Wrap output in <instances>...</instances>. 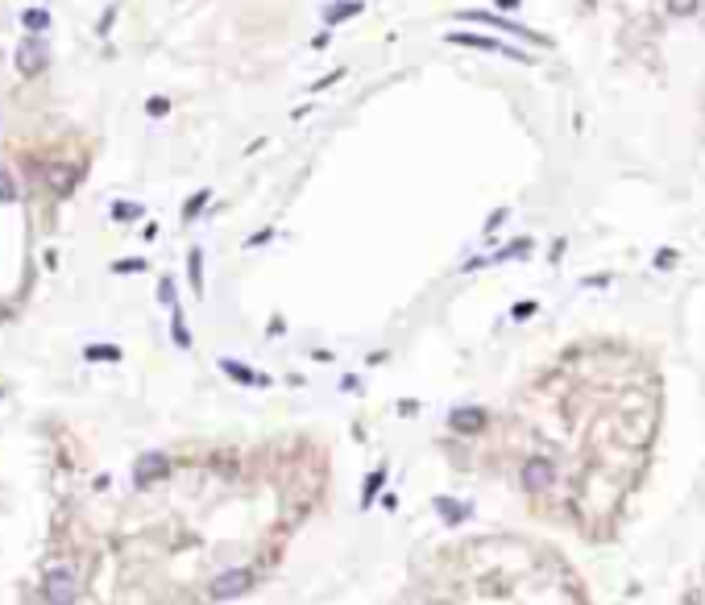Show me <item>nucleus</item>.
<instances>
[{"instance_id":"obj_15","label":"nucleus","mask_w":705,"mask_h":605,"mask_svg":"<svg viewBox=\"0 0 705 605\" xmlns=\"http://www.w3.org/2000/svg\"><path fill=\"white\" fill-rule=\"evenodd\" d=\"M117 357H121V348H108V344L88 348V361H117Z\"/></svg>"},{"instance_id":"obj_20","label":"nucleus","mask_w":705,"mask_h":605,"mask_svg":"<svg viewBox=\"0 0 705 605\" xmlns=\"http://www.w3.org/2000/svg\"><path fill=\"white\" fill-rule=\"evenodd\" d=\"M203 203H208V191H199V195H195L191 203L183 208V216H187V220H191V216H199V208H203Z\"/></svg>"},{"instance_id":"obj_14","label":"nucleus","mask_w":705,"mask_h":605,"mask_svg":"<svg viewBox=\"0 0 705 605\" xmlns=\"http://www.w3.org/2000/svg\"><path fill=\"white\" fill-rule=\"evenodd\" d=\"M174 344H179V348H187V344H191V332H187V323H183L179 307H174Z\"/></svg>"},{"instance_id":"obj_9","label":"nucleus","mask_w":705,"mask_h":605,"mask_svg":"<svg viewBox=\"0 0 705 605\" xmlns=\"http://www.w3.org/2000/svg\"><path fill=\"white\" fill-rule=\"evenodd\" d=\"M361 9H365L361 0H336V4H328V9H324V21H328V25H341V21H349V17H357Z\"/></svg>"},{"instance_id":"obj_11","label":"nucleus","mask_w":705,"mask_h":605,"mask_svg":"<svg viewBox=\"0 0 705 605\" xmlns=\"http://www.w3.org/2000/svg\"><path fill=\"white\" fill-rule=\"evenodd\" d=\"M50 187H54L58 195H67V191L75 187V170H71V166H58V170H50Z\"/></svg>"},{"instance_id":"obj_18","label":"nucleus","mask_w":705,"mask_h":605,"mask_svg":"<svg viewBox=\"0 0 705 605\" xmlns=\"http://www.w3.org/2000/svg\"><path fill=\"white\" fill-rule=\"evenodd\" d=\"M146 112H149V117H166V112H171V104H166L162 96H154V100L146 104Z\"/></svg>"},{"instance_id":"obj_4","label":"nucleus","mask_w":705,"mask_h":605,"mask_svg":"<svg viewBox=\"0 0 705 605\" xmlns=\"http://www.w3.org/2000/svg\"><path fill=\"white\" fill-rule=\"evenodd\" d=\"M50 63V46L42 38H25L21 46H17V71L21 75H42Z\"/></svg>"},{"instance_id":"obj_21","label":"nucleus","mask_w":705,"mask_h":605,"mask_svg":"<svg viewBox=\"0 0 705 605\" xmlns=\"http://www.w3.org/2000/svg\"><path fill=\"white\" fill-rule=\"evenodd\" d=\"M158 299H162L166 307H174V282H171V278H162V287H158Z\"/></svg>"},{"instance_id":"obj_13","label":"nucleus","mask_w":705,"mask_h":605,"mask_svg":"<svg viewBox=\"0 0 705 605\" xmlns=\"http://www.w3.org/2000/svg\"><path fill=\"white\" fill-rule=\"evenodd\" d=\"M664 4H668L672 17H693V13L701 9V0H664Z\"/></svg>"},{"instance_id":"obj_3","label":"nucleus","mask_w":705,"mask_h":605,"mask_svg":"<svg viewBox=\"0 0 705 605\" xmlns=\"http://www.w3.org/2000/svg\"><path fill=\"white\" fill-rule=\"evenodd\" d=\"M249 584H253V572L249 568H228V572H220L216 581H212V601H233V597H241L249 593Z\"/></svg>"},{"instance_id":"obj_8","label":"nucleus","mask_w":705,"mask_h":605,"mask_svg":"<svg viewBox=\"0 0 705 605\" xmlns=\"http://www.w3.org/2000/svg\"><path fill=\"white\" fill-rule=\"evenodd\" d=\"M448 423H452V432H461V436H477V432L486 427V411H482V407H457V411L448 414Z\"/></svg>"},{"instance_id":"obj_17","label":"nucleus","mask_w":705,"mask_h":605,"mask_svg":"<svg viewBox=\"0 0 705 605\" xmlns=\"http://www.w3.org/2000/svg\"><path fill=\"white\" fill-rule=\"evenodd\" d=\"M25 25H29V29H42V25H50V13L33 9V13H25Z\"/></svg>"},{"instance_id":"obj_25","label":"nucleus","mask_w":705,"mask_h":605,"mask_svg":"<svg viewBox=\"0 0 705 605\" xmlns=\"http://www.w3.org/2000/svg\"><path fill=\"white\" fill-rule=\"evenodd\" d=\"M146 262H137V257H129V262H117V269H142Z\"/></svg>"},{"instance_id":"obj_26","label":"nucleus","mask_w":705,"mask_h":605,"mask_svg":"<svg viewBox=\"0 0 705 605\" xmlns=\"http://www.w3.org/2000/svg\"><path fill=\"white\" fill-rule=\"evenodd\" d=\"M498 4H502V9H514V4H519V0H498Z\"/></svg>"},{"instance_id":"obj_2","label":"nucleus","mask_w":705,"mask_h":605,"mask_svg":"<svg viewBox=\"0 0 705 605\" xmlns=\"http://www.w3.org/2000/svg\"><path fill=\"white\" fill-rule=\"evenodd\" d=\"M448 42H452V46H469V50H489V54H507V58H514V63L531 67V54H523V50L507 46V42H498V38H489V33H448Z\"/></svg>"},{"instance_id":"obj_23","label":"nucleus","mask_w":705,"mask_h":605,"mask_svg":"<svg viewBox=\"0 0 705 605\" xmlns=\"http://www.w3.org/2000/svg\"><path fill=\"white\" fill-rule=\"evenodd\" d=\"M672 262H677V253H672V249H659V253H656V269H668Z\"/></svg>"},{"instance_id":"obj_12","label":"nucleus","mask_w":705,"mask_h":605,"mask_svg":"<svg viewBox=\"0 0 705 605\" xmlns=\"http://www.w3.org/2000/svg\"><path fill=\"white\" fill-rule=\"evenodd\" d=\"M382 481H386V469H378L369 481H365V489H361V506H369L373 498H378V489H382Z\"/></svg>"},{"instance_id":"obj_10","label":"nucleus","mask_w":705,"mask_h":605,"mask_svg":"<svg viewBox=\"0 0 705 605\" xmlns=\"http://www.w3.org/2000/svg\"><path fill=\"white\" fill-rule=\"evenodd\" d=\"M220 369H224L233 382H241V386H266V378H258V373H253V369H245L241 361H228V357H224V361H220Z\"/></svg>"},{"instance_id":"obj_1","label":"nucleus","mask_w":705,"mask_h":605,"mask_svg":"<svg viewBox=\"0 0 705 605\" xmlns=\"http://www.w3.org/2000/svg\"><path fill=\"white\" fill-rule=\"evenodd\" d=\"M79 601V577L67 564H54L46 572V605H75Z\"/></svg>"},{"instance_id":"obj_24","label":"nucleus","mask_w":705,"mask_h":605,"mask_svg":"<svg viewBox=\"0 0 705 605\" xmlns=\"http://www.w3.org/2000/svg\"><path fill=\"white\" fill-rule=\"evenodd\" d=\"M0 199H4V203L13 199V183H9V174H0Z\"/></svg>"},{"instance_id":"obj_19","label":"nucleus","mask_w":705,"mask_h":605,"mask_svg":"<svg viewBox=\"0 0 705 605\" xmlns=\"http://www.w3.org/2000/svg\"><path fill=\"white\" fill-rule=\"evenodd\" d=\"M535 307H539V303H535V299H523V303H514V319H527V315H535Z\"/></svg>"},{"instance_id":"obj_5","label":"nucleus","mask_w":705,"mask_h":605,"mask_svg":"<svg viewBox=\"0 0 705 605\" xmlns=\"http://www.w3.org/2000/svg\"><path fill=\"white\" fill-rule=\"evenodd\" d=\"M552 481H556V464H552V460L531 456L523 464V489H527V493H548Z\"/></svg>"},{"instance_id":"obj_6","label":"nucleus","mask_w":705,"mask_h":605,"mask_svg":"<svg viewBox=\"0 0 705 605\" xmlns=\"http://www.w3.org/2000/svg\"><path fill=\"white\" fill-rule=\"evenodd\" d=\"M171 473V460L162 456V452H146V456L137 460V469H133V481L146 489L149 481H158V477H166Z\"/></svg>"},{"instance_id":"obj_16","label":"nucleus","mask_w":705,"mask_h":605,"mask_svg":"<svg viewBox=\"0 0 705 605\" xmlns=\"http://www.w3.org/2000/svg\"><path fill=\"white\" fill-rule=\"evenodd\" d=\"M112 216H117V220H133V216H142V208H137V203H117V208H112Z\"/></svg>"},{"instance_id":"obj_22","label":"nucleus","mask_w":705,"mask_h":605,"mask_svg":"<svg viewBox=\"0 0 705 605\" xmlns=\"http://www.w3.org/2000/svg\"><path fill=\"white\" fill-rule=\"evenodd\" d=\"M191 282H195V291H203V278H199V249H191Z\"/></svg>"},{"instance_id":"obj_7","label":"nucleus","mask_w":705,"mask_h":605,"mask_svg":"<svg viewBox=\"0 0 705 605\" xmlns=\"http://www.w3.org/2000/svg\"><path fill=\"white\" fill-rule=\"evenodd\" d=\"M465 21H482V25H494V29H507V33H519V38H527V42H544V46H552L544 33H535L527 25H514V21H502V17H489V13H461Z\"/></svg>"}]
</instances>
